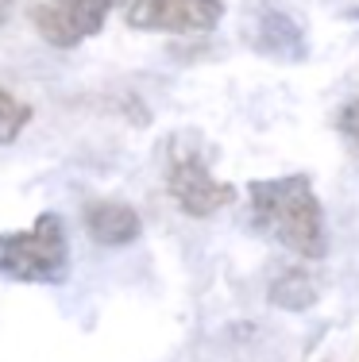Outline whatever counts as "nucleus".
Returning a JSON list of instances; mask_svg holds the SVG:
<instances>
[{
    "mask_svg": "<svg viewBox=\"0 0 359 362\" xmlns=\"http://www.w3.org/2000/svg\"><path fill=\"white\" fill-rule=\"evenodd\" d=\"M124 0H35L31 4V28L55 50H74L85 39L101 35L108 12Z\"/></svg>",
    "mask_w": 359,
    "mask_h": 362,
    "instance_id": "obj_4",
    "label": "nucleus"
},
{
    "mask_svg": "<svg viewBox=\"0 0 359 362\" xmlns=\"http://www.w3.org/2000/svg\"><path fill=\"white\" fill-rule=\"evenodd\" d=\"M66 262H70L66 228L55 212H39L31 228L0 235V278L55 286L66 278Z\"/></svg>",
    "mask_w": 359,
    "mask_h": 362,
    "instance_id": "obj_2",
    "label": "nucleus"
},
{
    "mask_svg": "<svg viewBox=\"0 0 359 362\" xmlns=\"http://www.w3.org/2000/svg\"><path fill=\"white\" fill-rule=\"evenodd\" d=\"M251 47L267 58H282V62H302L309 42L305 31L297 28L294 16H286L282 8H259L251 20Z\"/></svg>",
    "mask_w": 359,
    "mask_h": 362,
    "instance_id": "obj_6",
    "label": "nucleus"
},
{
    "mask_svg": "<svg viewBox=\"0 0 359 362\" xmlns=\"http://www.w3.org/2000/svg\"><path fill=\"white\" fill-rule=\"evenodd\" d=\"M336 127L344 132V139L359 151V100H348L344 108H340V116H336Z\"/></svg>",
    "mask_w": 359,
    "mask_h": 362,
    "instance_id": "obj_10",
    "label": "nucleus"
},
{
    "mask_svg": "<svg viewBox=\"0 0 359 362\" xmlns=\"http://www.w3.org/2000/svg\"><path fill=\"white\" fill-rule=\"evenodd\" d=\"M270 305H275V308H290V313L313 308V305H317V286L309 281V274H305V270H286L275 286H270Z\"/></svg>",
    "mask_w": 359,
    "mask_h": 362,
    "instance_id": "obj_8",
    "label": "nucleus"
},
{
    "mask_svg": "<svg viewBox=\"0 0 359 362\" xmlns=\"http://www.w3.org/2000/svg\"><path fill=\"white\" fill-rule=\"evenodd\" d=\"M224 20V0H132L127 28L155 35H205Z\"/></svg>",
    "mask_w": 359,
    "mask_h": 362,
    "instance_id": "obj_5",
    "label": "nucleus"
},
{
    "mask_svg": "<svg viewBox=\"0 0 359 362\" xmlns=\"http://www.w3.org/2000/svg\"><path fill=\"white\" fill-rule=\"evenodd\" d=\"M166 193L186 216L193 220H209L217 212H224L228 204H236V185L232 181H220L209 170L201 151H170L166 162Z\"/></svg>",
    "mask_w": 359,
    "mask_h": 362,
    "instance_id": "obj_3",
    "label": "nucleus"
},
{
    "mask_svg": "<svg viewBox=\"0 0 359 362\" xmlns=\"http://www.w3.org/2000/svg\"><path fill=\"white\" fill-rule=\"evenodd\" d=\"M8 4H12V0H0V23H4V16H8Z\"/></svg>",
    "mask_w": 359,
    "mask_h": 362,
    "instance_id": "obj_11",
    "label": "nucleus"
},
{
    "mask_svg": "<svg viewBox=\"0 0 359 362\" xmlns=\"http://www.w3.org/2000/svg\"><path fill=\"white\" fill-rule=\"evenodd\" d=\"M81 220H85V231L93 235V243H101V247H132L143 235L139 212L124 201H108V197L85 204Z\"/></svg>",
    "mask_w": 359,
    "mask_h": 362,
    "instance_id": "obj_7",
    "label": "nucleus"
},
{
    "mask_svg": "<svg viewBox=\"0 0 359 362\" xmlns=\"http://www.w3.org/2000/svg\"><path fill=\"white\" fill-rule=\"evenodd\" d=\"M352 16H355V20H359V8H355V12H352Z\"/></svg>",
    "mask_w": 359,
    "mask_h": 362,
    "instance_id": "obj_12",
    "label": "nucleus"
},
{
    "mask_svg": "<svg viewBox=\"0 0 359 362\" xmlns=\"http://www.w3.org/2000/svg\"><path fill=\"white\" fill-rule=\"evenodd\" d=\"M251 201V220L263 235H270L286 251L302 258L329 255V228H324V209L313 189L309 174H286V177H255L247 185Z\"/></svg>",
    "mask_w": 359,
    "mask_h": 362,
    "instance_id": "obj_1",
    "label": "nucleus"
},
{
    "mask_svg": "<svg viewBox=\"0 0 359 362\" xmlns=\"http://www.w3.org/2000/svg\"><path fill=\"white\" fill-rule=\"evenodd\" d=\"M28 124H31V105H28V100H20L16 93L0 89V146L16 143Z\"/></svg>",
    "mask_w": 359,
    "mask_h": 362,
    "instance_id": "obj_9",
    "label": "nucleus"
}]
</instances>
